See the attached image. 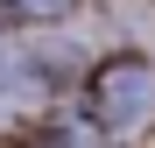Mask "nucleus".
Here are the masks:
<instances>
[{
    "label": "nucleus",
    "mask_w": 155,
    "mask_h": 148,
    "mask_svg": "<svg viewBox=\"0 0 155 148\" xmlns=\"http://www.w3.org/2000/svg\"><path fill=\"white\" fill-rule=\"evenodd\" d=\"M0 35H7V0H0Z\"/></svg>",
    "instance_id": "20e7f679"
},
{
    "label": "nucleus",
    "mask_w": 155,
    "mask_h": 148,
    "mask_svg": "<svg viewBox=\"0 0 155 148\" xmlns=\"http://www.w3.org/2000/svg\"><path fill=\"white\" fill-rule=\"evenodd\" d=\"M42 92H49V78L35 64H21V71H0V120L7 113H28V106H42Z\"/></svg>",
    "instance_id": "f03ea898"
},
{
    "label": "nucleus",
    "mask_w": 155,
    "mask_h": 148,
    "mask_svg": "<svg viewBox=\"0 0 155 148\" xmlns=\"http://www.w3.org/2000/svg\"><path fill=\"white\" fill-rule=\"evenodd\" d=\"M71 0H28V14H64Z\"/></svg>",
    "instance_id": "7ed1b4c3"
},
{
    "label": "nucleus",
    "mask_w": 155,
    "mask_h": 148,
    "mask_svg": "<svg viewBox=\"0 0 155 148\" xmlns=\"http://www.w3.org/2000/svg\"><path fill=\"white\" fill-rule=\"evenodd\" d=\"M155 113V64L148 57H113L92 71V120L99 127H141Z\"/></svg>",
    "instance_id": "f257e3e1"
}]
</instances>
